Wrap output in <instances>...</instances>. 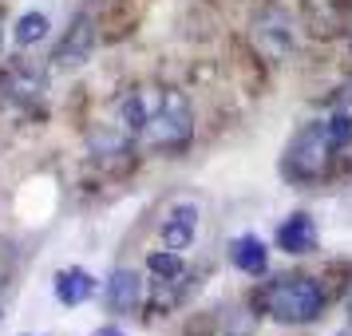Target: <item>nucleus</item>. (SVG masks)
Wrapping results in <instances>:
<instances>
[{
  "label": "nucleus",
  "mask_w": 352,
  "mask_h": 336,
  "mask_svg": "<svg viewBox=\"0 0 352 336\" xmlns=\"http://www.w3.org/2000/svg\"><path fill=\"white\" fill-rule=\"evenodd\" d=\"M270 317L281 324H309L324 313V289L313 277H281L265 293Z\"/></svg>",
  "instance_id": "obj_1"
},
{
  "label": "nucleus",
  "mask_w": 352,
  "mask_h": 336,
  "mask_svg": "<svg viewBox=\"0 0 352 336\" xmlns=\"http://www.w3.org/2000/svg\"><path fill=\"white\" fill-rule=\"evenodd\" d=\"M190 103L178 96V91H162L159 96V107L146 111V127H143V139L151 150H182L190 143Z\"/></svg>",
  "instance_id": "obj_2"
},
{
  "label": "nucleus",
  "mask_w": 352,
  "mask_h": 336,
  "mask_svg": "<svg viewBox=\"0 0 352 336\" xmlns=\"http://www.w3.org/2000/svg\"><path fill=\"white\" fill-rule=\"evenodd\" d=\"M329 139H324V123H309L293 135V143L285 150V175L293 178H317L329 162Z\"/></svg>",
  "instance_id": "obj_3"
},
{
  "label": "nucleus",
  "mask_w": 352,
  "mask_h": 336,
  "mask_svg": "<svg viewBox=\"0 0 352 336\" xmlns=\"http://www.w3.org/2000/svg\"><path fill=\"white\" fill-rule=\"evenodd\" d=\"M91 48H96V24H91V16H76L72 28L64 32V40H60V48L52 52V64L80 67L83 60H91Z\"/></svg>",
  "instance_id": "obj_4"
},
{
  "label": "nucleus",
  "mask_w": 352,
  "mask_h": 336,
  "mask_svg": "<svg viewBox=\"0 0 352 336\" xmlns=\"http://www.w3.org/2000/svg\"><path fill=\"white\" fill-rule=\"evenodd\" d=\"M139 293H143L139 273L135 269H115L103 297H107V309H111V313H131V309H139Z\"/></svg>",
  "instance_id": "obj_5"
},
{
  "label": "nucleus",
  "mask_w": 352,
  "mask_h": 336,
  "mask_svg": "<svg viewBox=\"0 0 352 336\" xmlns=\"http://www.w3.org/2000/svg\"><path fill=\"white\" fill-rule=\"evenodd\" d=\"M277 245L285 249V254H309L313 245H317V225L309 214H293L285 222L277 225Z\"/></svg>",
  "instance_id": "obj_6"
},
{
  "label": "nucleus",
  "mask_w": 352,
  "mask_h": 336,
  "mask_svg": "<svg viewBox=\"0 0 352 336\" xmlns=\"http://www.w3.org/2000/svg\"><path fill=\"white\" fill-rule=\"evenodd\" d=\"M194 234H198V210L194 206H175L170 218L162 222V241H166V249H175V254H182V249L190 245Z\"/></svg>",
  "instance_id": "obj_7"
},
{
  "label": "nucleus",
  "mask_w": 352,
  "mask_h": 336,
  "mask_svg": "<svg viewBox=\"0 0 352 336\" xmlns=\"http://www.w3.org/2000/svg\"><path fill=\"white\" fill-rule=\"evenodd\" d=\"M91 293H96V277H91V273H83V269H60L56 273V297H60L67 309L83 304Z\"/></svg>",
  "instance_id": "obj_8"
},
{
  "label": "nucleus",
  "mask_w": 352,
  "mask_h": 336,
  "mask_svg": "<svg viewBox=\"0 0 352 336\" xmlns=\"http://www.w3.org/2000/svg\"><path fill=\"white\" fill-rule=\"evenodd\" d=\"M230 261L238 265L241 273H250V277H261V273L270 269V254H265V245L254 238V234H245L230 245Z\"/></svg>",
  "instance_id": "obj_9"
},
{
  "label": "nucleus",
  "mask_w": 352,
  "mask_h": 336,
  "mask_svg": "<svg viewBox=\"0 0 352 336\" xmlns=\"http://www.w3.org/2000/svg\"><path fill=\"white\" fill-rule=\"evenodd\" d=\"M257 36H270L273 52H285L289 48V16L281 8H265L261 20H257Z\"/></svg>",
  "instance_id": "obj_10"
},
{
  "label": "nucleus",
  "mask_w": 352,
  "mask_h": 336,
  "mask_svg": "<svg viewBox=\"0 0 352 336\" xmlns=\"http://www.w3.org/2000/svg\"><path fill=\"white\" fill-rule=\"evenodd\" d=\"M16 44H24V48H28V44H40V40H44V36H48V16H44V12H24V16L16 20Z\"/></svg>",
  "instance_id": "obj_11"
},
{
  "label": "nucleus",
  "mask_w": 352,
  "mask_h": 336,
  "mask_svg": "<svg viewBox=\"0 0 352 336\" xmlns=\"http://www.w3.org/2000/svg\"><path fill=\"white\" fill-rule=\"evenodd\" d=\"M324 139H329L333 150H344V146L352 143V115L349 111H336L333 119L324 123Z\"/></svg>",
  "instance_id": "obj_12"
},
{
  "label": "nucleus",
  "mask_w": 352,
  "mask_h": 336,
  "mask_svg": "<svg viewBox=\"0 0 352 336\" xmlns=\"http://www.w3.org/2000/svg\"><path fill=\"white\" fill-rule=\"evenodd\" d=\"M119 123L131 131V135H143L146 127V107H143V99L139 96H127L123 103H119Z\"/></svg>",
  "instance_id": "obj_13"
},
{
  "label": "nucleus",
  "mask_w": 352,
  "mask_h": 336,
  "mask_svg": "<svg viewBox=\"0 0 352 336\" xmlns=\"http://www.w3.org/2000/svg\"><path fill=\"white\" fill-rule=\"evenodd\" d=\"M151 269H155V277H162V281H178L186 265H182V254L162 249V254H151Z\"/></svg>",
  "instance_id": "obj_14"
},
{
  "label": "nucleus",
  "mask_w": 352,
  "mask_h": 336,
  "mask_svg": "<svg viewBox=\"0 0 352 336\" xmlns=\"http://www.w3.org/2000/svg\"><path fill=\"white\" fill-rule=\"evenodd\" d=\"M340 107H352V80L340 87Z\"/></svg>",
  "instance_id": "obj_15"
},
{
  "label": "nucleus",
  "mask_w": 352,
  "mask_h": 336,
  "mask_svg": "<svg viewBox=\"0 0 352 336\" xmlns=\"http://www.w3.org/2000/svg\"><path fill=\"white\" fill-rule=\"evenodd\" d=\"M91 336H123V333H119V328H111V324H107V328H99V333H91Z\"/></svg>",
  "instance_id": "obj_16"
},
{
  "label": "nucleus",
  "mask_w": 352,
  "mask_h": 336,
  "mask_svg": "<svg viewBox=\"0 0 352 336\" xmlns=\"http://www.w3.org/2000/svg\"><path fill=\"white\" fill-rule=\"evenodd\" d=\"M344 309L352 313V281H349V289H344Z\"/></svg>",
  "instance_id": "obj_17"
}]
</instances>
